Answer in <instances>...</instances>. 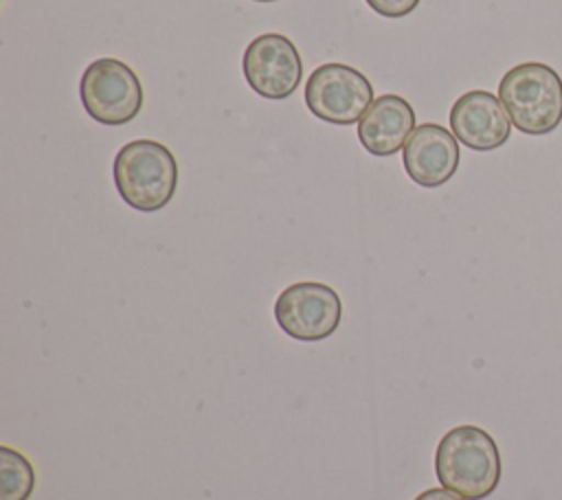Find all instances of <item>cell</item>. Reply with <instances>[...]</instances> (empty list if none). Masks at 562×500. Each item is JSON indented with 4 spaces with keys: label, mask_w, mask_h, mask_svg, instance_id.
Instances as JSON below:
<instances>
[{
    "label": "cell",
    "mask_w": 562,
    "mask_h": 500,
    "mask_svg": "<svg viewBox=\"0 0 562 500\" xmlns=\"http://www.w3.org/2000/svg\"><path fill=\"white\" fill-rule=\"evenodd\" d=\"M435 474L441 487L465 500H483L501 482L498 445L479 425H457L437 445Z\"/></svg>",
    "instance_id": "cell-1"
},
{
    "label": "cell",
    "mask_w": 562,
    "mask_h": 500,
    "mask_svg": "<svg viewBox=\"0 0 562 500\" xmlns=\"http://www.w3.org/2000/svg\"><path fill=\"white\" fill-rule=\"evenodd\" d=\"M114 184L123 202L136 211L165 208L178 186V162L158 140L138 138L123 145L114 156Z\"/></svg>",
    "instance_id": "cell-2"
},
{
    "label": "cell",
    "mask_w": 562,
    "mask_h": 500,
    "mask_svg": "<svg viewBox=\"0 0 562 500\" xmlns=\"http://www.w3.org/2000/svg\"><path fill=\"white\" fill-rule=\"evenodd\" d=\"M498 99L512 125L529 136H544L562 121V79L540 61L509 68L498 83Z\"/></svg>",
    "instance_id": "cell-3"
},
{
    "label": "cell",
    "mask_w": 562,
    "mask_h": 500,
    "mask_svg": "<svg viewBox=\"0 0 562 500\" xmlns=\"http://www.w3.org/2000/svg\"><path fill=\"white\" fill-rule=\"evenodd\" d=\"M79 96L88 116L101 125H125L143 107L138 75L114 57L88 64L79 81Z\"/></svg>",
    "instance_id": "cell-4"
},
{
    "label": "cell",
    "mask_w": 562,
    "mask_h": 500,
    "mask_svg": "<svg viewBox=\"0 0 562 500\" xmlns=\"http://www.w3.org/2000/svg\"><path fill=\"white\" fill-rule=\"evenodd\" d=\"M373 101L371 81L358 68L347 64H323L305 83V105L325 123H358Z\"/></svg>",
    "instance_id": "cell-5"
},
{
    "label": "cell",
    "mask_w": 562,
    "mask_h": 500,
    "mask_svg": "<svg viewBox=\"0 0 562 500\" xmlns=\"http://www.w3.org/2000/svg\"><path fill=\"white\" fill-rule=\"evenodd\" d=\"M342 316V303L334 287L316 281H301L285 287L274 300V318L281 331L301 342L329 338Z\"/></svg>",
    "instance_id": "cell-6"
},
{
    "label": "cell",
    "mask_w": 562,
    "mask_h": 500,
    "mask_svg": "<svg viewBox=\"0 0 562 500\" xmlns=\"http://www.w3.org/2000/svg\"><path fill=\"white\" fill-rule=\"evenodd\" d=\"M241 70L248 86L263 99H288L301 83L303 61L296 46L281 33L257 35L244 50Z\"/></svg>",
    "instance_id": "cell-7"
},
{
    "label": "cell",
    "mask_w": 562,
    "mask_h": 500,
    "mask_svg": "<svg viewBox=\"0 0 562 500\" xmlns=\"http://www.w3.org/2000/svg\"><path fill=\"white\" fill-rule=\"evenodd\" d=\"M450 129L459 143L474 151H492L507 143L512 121L501 103L487 90H470L450 107Z\"/></svg>",
    "instance_id": "cell-8"
},
{
    "label": "cell",
    "mask_w": 562,
    "mask_h": 500,
    "mask_svg": "<svg viewBox=\"0 0 562 500\" xmlns=\"http://www.w3.org/2000/svg\"><path fill=\"white\" fill-rule=\"evenodd\" d=\"M402 160L408 178L415 184L435 189L446 184L457 173L461 160L459 143L446 127L437 123H422L404 145Z\"/></svg>",
    "instance_id": "cell-9"
},
{
    "label": "cell",
    "mask_w": 562,
    "mask_h": 500,
    "mask_svg": "<svg viewBox=\"0 0 562 500\" xmlns=\"http://www.w3.org/2000/svg\"><path fill=\"white\" fill-rule=\"evenodd\" d=\"M415 132V112L400 94L378 96L358 121L360 145L371 156L397 154Z\"/></svg>",
    "instance_id": "cell-10"
},
{
    "label": "cell",
    "mask_w": 562,
    "mask_h": 500,
    "mask_svg": "<svg viewBox=\"0 0 562 500\" xmlns=\"http://www.w3.org/2000/svg\"><path fill=\"white\" fill-rule=\"evenodd\" d=\"M35 489V469L24 454L0 445V500H29Z\"/></svg>",
    "instance_id": "cell-11"
},
{
    "label": "cell",
    "mask_w": 562,
    "mask_h": 500,
    "mask_svg": "<svg viewBox=\"0 0 562 500\" xmlns=\"http://www.w3.org/2000/svg\"><path fill=\"white\" fill-rule=\"evenodd\" d=\"M382 18H404L413 13L419 0H364Z\"/></svg>",
    "instance_id": "cell-12"
},
{
    "label": "cell",
    "mask_w": 562,
    "mask_h": 500,
    "mask_svg": "<svg viewBox=\"0 0 562 500\" xmlns=\"http://www.w3.org/2000/svg\"><path fill=\"white\" fill-rule=\"evenodd\" d=\"M415 500H465V498L446 487H430V489L422 491L419 496H415Z\"/></svg>",
    "instance_id": "cell-13"
},
{
    "label": "cell",
    "mask_w": 562,
    "mask_h": 500,
    "mask_svg": "<svg viewBox=\"0 0 562 500\" xmlns=\"http://www.w3.org/2000/svg\"><path fill=\"white\" fill-rule=\"evenodd\" d=\"M255 2H274V0H255Z\"/></svg>",
    "instance_id": "cell-14"
}]
</instances>
